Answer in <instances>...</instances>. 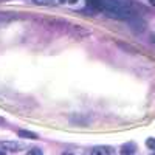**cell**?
Instances as JSON below:
<instances>
[{
    "label": "cell",
    "instance_id": "7a4b0ae2",
    "mask_svg": "<svg viewBox=\"0 0 155 155\" xmlns=\"http://www.w3.org/2000/svg\"><path fill=\"white\" fill-rule=\"evenodd\" d=\"M92 155H115V149L110 146H95L92 149Z\"/></svg>",
    "mask_w": 155,
    "mask_h": 155
},
{
    "label": "cell",
    "instance_id": "4fadbf2b",
    "mask_svg": "<svg viewBox=\"0 0 155 155\" xmlns=\"http://www.w3.org/2000/svg\"><path fill=\"white\" fill-rule=\"evenodd\" d=\"M149 2H150V5H153V6H155V0H149Z\"/></svg>",
    "mask_w": 155,
    "mask_h": 155
},
{
    "label": "cell",
    "instance_id": "2e32d148",
    "mask_svg": "<svg viewBox=\"0 0 155 155\" xmlns=\"http://www.w3.org/2000/svg\"><path fill=\"white\" fill-rule=\"evenodd\" d=\"M0 155H6V153H5L3 150H0Z\"/></svg>",
    "mask_w": 155,
    "mask_h": 155
},
{
    "label": "cell",
    "instance_id": "9c48e42d",
    "mask_svg": "<svg viewBox=\"0 0 155 155\" xmlns=\"http://www.w3.org/2000/svg\"><path fill=\"white\" fill-rule=\"evenodd\" d=\"M146 146H147L149 149H155V140H153V138L146 140Z\"/></svg>",
    "mask_w": 155,
    "mask_h": 155
},
{
    "label": "cell",
    "instance_id": "277c9868",
    "mask_svg": "<svg viewBox=\"0 0 155 155\" xmlns=\"http://www.w3.org/2000/svg\"><path fill=\"white\" fill-rule=\"evenodd\" d=\"M71 34H73V36H76L78 39H81V37L88 36V34H90V31H88V30H84L82 27H79V25H78V27H71Z\"/></svg>",
    "mask_w": 155,
    "mask_h": 155
},
{
    "label": "cell",
    "instance_id": "3957f363",
    "mask_svg": "<svg viewBox=\"0 0 155 155\" xmlns=\"http://www.w3.org/2000/svg\"><path fill=\"white\" fill-rule=\"evenodd\" d=\"M0 147H2L3 150L17 152V150H20L23 146H22L20 143H16V141H2V143H0Z\"/></svg>",
    "mask_w": 155,
    "mask_h": 155
},
{
    "label": "cell",
    "instance_id": "30bf717a",
    "mask_svg": "<svg viewBox=\"0 0 155 155\" xmlns=\"http://www.w3.org/2000/svg\"><path fill=\"white\" fill-rule=\"evenodd\" d=\"M33 2L37 3V5H51L53 0H33Z\"/></svg>",
    "mask_w": 155,
    "mask_h": 155
},
{
    "label": "cell",
    "instance_id": "ba28073f",
    "mask_svg": "<svg viewBox=\"0 0 155 155\" xmlns=\"http://www.w3.org/2000/svg\"><path fill=\"white\" fill-rule=\"evenodd\" d=\"M27 155H42V150L39 149V147H33L27 152Z\"/></svg>",
    "mask_w": 155,
    "mask_h": 155
},
{
    "label": "cell",
    "instance_id": "9a60e30c",
    "mask_svg": "<svg viewBox=\"0 0 155 155\" xmlns=\"http://www.w3.org/2000/svg\"><path fill=\"white\" fill-rule=\"evenodd\" d=\"M150 39H152V41L155 42V34H152V36H150Z\"/></svg>",
    "mask_w": 155,
    "mask_h": 155
},
{
    "label": "cell",
    "instance_id": "8fae6325",
    "mask_svg": "<svg viewBox=\"0 0 155 155\" xmlns=\"http://www.w3.org/2000/svg\"><path fill=\"white\" fill-rule=\"evenodd\" d=\"M68 3H71V5H74V3H78V0H68Z\"/></svg>",
    "mask_w": 155,
    "mask_h": 155
},
{
    "label": "cell",
    "instance_id": "5b68a950",
    "mask_svg": "<svg viewBox=\"0 0 155 155\" xmlns=\"http://www.w3.org/2000/svg\"><path fill=\"white\" fill-rule=\"evenodd\" d=\"M130 25H132V28H135L137 31H144V28H146V23H144V20H141L140 17L132 19V20H130Z\"/></svg>",
    "mask_w": 155,
    "mask_h": 155
},
{
    "label": "cell",
    "instance_id": "52a82bcc",
    "mask_svg": "<svg viewBox=\"0 0 155 155\" xmlns=\"http://www.w3.org/2000/svg\"><path fill=\"white\" fill-rule=\"evenodd\" d=\"M19 137L20 138H31V140L37 138V135L34 132H30V130H19Z\"/></svg>",
    "mask_w": 155,
    "mask_h": 155
},
{
    "label": "cell",
    "instance_id": "e0dca14e",
    "mask_svg": "<svg viewBox=\"0 0 155 155\" xmlns=\"http://www.w3.org/2000/svg\"><path fill=\"white\" fill-rule=\"evenodd\" d=\"M0 123H3V120H0Z\"/></svg>",
    "mask_w": 155,
    "mask_h": 155
},
{
    "label": "cell",
    "instance_id": "7c38bea8",
    "mask_svg": "<svg viewBox=\"0 0 155 155\" xmlns=\"http://www.w3.org/2000/svg\"><path fill=\"white\" fill-rule=\"evenodd\" d=\"M62 155H74V153H71V152H65V153H62Z\"/></svg>",
    "mask_w": 155,
    "mask_h": 155
},
{
    "label": "cell",
    "instance_id": "5bb4252c",
    "mask_svg": "<svg viewBox=\"0 0 155 155\" xmlns=\"http://www.w3.org/2000/svg\"><path fill=\"white\" fill-rule=\"evenodd\" d=\"M58 2H59V3H65V2H67V0H58Z\"/></svg>",
    "mask_w": 155,
    "mask_h": 155
},
{
    "label": "cell",
    "instance_id": "6da1fadb",
    "mask_svg": "<svg viewBox=\"0 0 155 155\" xmlns=\"http://www.w3.org/2000/svg\"><path fill=\"white\" fill-rule=\"evenodd\" d=\"M102 9H106V12L113 19H130L134 16V11L129 3H123L120 0H104Z\"/></svg>",
    "mask_w": 155,
    "mask_h": 155
},
{
    "label": "cell",
    "instance_id": "8992f818",
    "mask_svg": "<svg viewBox=\"0 0 155 155\" xmlns=\"http://www.w3.org/2000/svg\"><path fill=\"white\" fill-rule=\"evenodd\" d=\"M135 150H137V146H135L134 143H127V144H124V146L121 147L120 153H121V155H132Z\"/></svg>",
    "mask_w": 155,
    "mask_h": 155
}]
</instances>
